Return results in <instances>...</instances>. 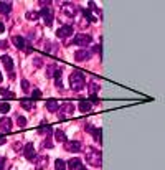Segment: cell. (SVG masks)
I'll list each match as a JSON object with an SVG mask.
<instances>
[{
  "mask_svg": "<svg viewBox=\"0 0 165 170\" xmlns=\"http://www.w3.org/2000/svg\"><path fill=\"white\" fill-rule=\"evenodd\" d=\"M7 142V140H5V137H2V136H0V145H2V144H5Z\"/></svg>",
  "mask_w": 165,
  "mask_h": 170,
  "instance_id": "obj_27",
  "label": "cell"
},
{
  "mask_svg": "<svg viewBox=\"0 0 165 170\" xmlns=\"http://www.w3.org/2000/svg\"><path fill=\"white\" fill-rule=\"evenodd\" d=\"M74 45H89L91 43V35H84V33H79V35H76L74 36Z\"/></svg>",
  "mask_w": 165,
  "mask_h": 170,
  "instance_id": "obj_3",
  "label": "cell"
},
{
  "mask_svg": "<svg viewBox=\"0 0 165 170\" xmlns=\"http://www.w3.org/2000/svg\"><path fill=\"white\" fill-rule=\"evenodd\" d=\"M18 125H20V127H25V125H27V119H25V117L18 116Z\"/></svg>",
  "mask_w": 165,
  "mask_h": 170,
  "instance_id": "obj_22",
  "label": "cell"
},
{
  "mask_svg": "<svg viewBox=\"0 0 165 170\" xmlns=\"http://www.w3.org/2000/svg\"><path fill=\"white\" fill-rule=\"evenodd\" d=\"M46 107H48V111L56 112V111H58V101H56V99H50L46 103Z\"/></svg>",
  "mask_w": 165,
  "mask_h": 170,
  "instance_id": "obj_13",
  "label": "cell"
},
{
  "mask_svg": "<svg viewBox=\"0 0 165 170\" xmlns=\"http://www.w3.org/2000/svg\"><path fill=\"white\" fill-rule=\"evenodd\" d=\"M9 111H10V104H9V103L0 104V112H2V114H7Z\"/></svg>",
  "mask_w": 165,
  "mask_h": 170,
  "instance_id": "obj_19",
  "label": "cell"
},
{
  "mask_svg": "<svg viewBox=\"0 0 165 170\" xmlns=\"http://www.w3.org/2000/svg\"><path fill=\"white\" fill-rule=\"evenodd\" d=\"M88 160H89V164L92 165H101V152L99 150H96V149H89V152H88Z\"/></svg>",
  "mask_w": 165,
  "mask_h": 170,
  "instance_id": "obj_2",
  "label": "cell"
},
{
  "mask_svg": "<svg viewBox=\"0 0 165 170\" xmlns=\"http://www.w3.org/2000/svg\"><path fill=\"white\" fill-rule=\"evenodd\" d=\"M27 18H30V20H38V18H40V13H35V12H28V13H27Z\"/></svg>",
  "mask_w": 165,
  "mask_h": 170,
  "instance_id": "obj_21",
  "label": "cell"
},
{
  "mask_svg": "<svg viewBox=\"0 0 165 170\" xmlns=\"http://www.w3.org/2000/svg\"><path fill=\"white\" fill-rule=\"evenodd\" d=\"M81 149V144L76 142V140H71V142H66V150L68 152H78Z\"/></svg>",
  "mask_w": 165,
  "mask_h": 170,
  "instance_id": "obj_9",
  "label": "cell"
},
{
  "mask_svg": "<svg viewBox=\"0 0 165 170\" xmlns=\"http://www.w3.org/2000/svg\"><path fill=\"white\" fill-rule=\"evenodd\" d=\"M71 33H73V28H71L70 25H63L58 31H56V35H58L59 38H66V36H71Z\"/></svg>",
  "mask_w": 165,
  "mask_h": 170,
  "instance_id": "obj_6",
  "label": "cell"
},
{
  "mask_svg": "<svg viewBox=\"0 0 165 170\" xmlns=\"http://www.w3.org/2000/svg\"><path fill=\"white\" fill-rule=\"evenodd\" d=\"M0 127H2L3 132H10L12 131V121L9 117H3V119H0Z\"/></svg>",
  "mask_w": 165,
  "mask_h": 170,
  "instance_id": "obj_8",
  "label": "cell"
},
{
  "mask_svg": "<svg viewBox=\"0 0 165 170\" xmlns=\"http://www.w3.org/2000/svg\"><path fill=\"white\" fill-rule=\"evenodd\" d=\"M0 60H2L3 64H5V68H7V71H9L10 78H13V73H12V71H13V61H12V58H10V56H7V55H3Z\"/></svg>",
  "mask_w": 165,
  "mask_h": 170,
  "instance_id": "obj_5",
  "label": "cell"
},
{
  "mask_svg": "<svg viewBox=\"0 0 165 170\" xmlns=\"http://www.w3.org/2000/svg\"><path fill=\"white\" fill-rule=\"evenodd\" d=\"M79 111H83V112L91 111V103L89 101H81V103H79Z\"/></svg>",
  "mask_w": 165,
  "mask_h": 170,
  "instance_id": "obj_14",
  "label": "cell"
},
{
  "mask_svg": "<svg viewBox=\"0 0 165 170\" xmlns=\"http://www.w3.org/2000/svg\"><path fill=\"white\" fill-rule=\"evenodd\" d=\"M3 31H5V27H3V23L0 22V33H3Z\"/></svg>",
  "mask_w": 165,
  "mask_h": 170,
  "instance_id": "obj_26",
  "label": "cell"
},
{
  "mask_svg": "<svg viewBox=\"0 0 165 170\" xmlns=\"http://www.w3.org/2000/svg\"><path fill=\"white\" fill-rule=\"evenodd\" d=\"M40 15H41V17L45 18V23H46L48 27L53 25V13H51V10H50V9L43 7V10H41V13H40Z\"/></svg>",
  "mask_w": 165,
  "mask_h": 170,
  "instance_id": "obj_4",
  "label": "cell"
},
{
  "mask_svg": "<svg viewBox=\"0 0 165 170\" xmlns=\"http://www.w3.org/2000/svg\"><path fill=\"white\" fill-rule=\"evenodd\" d=\"M31 96H33V98H35V99L41 98V91H40V89H35L33 92H31Z\"/></svg>",
  "mask_w": 165,
  "mask_h": 170,
  "instance_id": "obj_23",
  "label": "cell"
},
{
  "mask_svg": "<svg viewBox=\"0 0 165 170\" xmlns=\"http://www.w3.org/2000/svg\"><path fill=\"white\" fill-rule=\"evenodd\" d=\"M56 139H58L59 142H64V140H66V136H64V132H61V131H56Z\"/></svg>",
  "mask_w": 165,
  "mask_h": 170,
  "instance_id": "obj_20",
  "label": "cell"
},
{
  "mask_svg": "<svg viewBox=\"0 0 165 170\" xmlns=\"http://www.w3.org/2000/svg\"><path fill=\"white\" fill-rule=\"evenodd\" d=\"M0 81H2V74H0Z\"/></svg>",
  "mask_w": 165,
  "mask_h": 170,
  "instance_id": "obj_29",
  "label": "cell"
},
{
  "mask_svg": "<svg viewBox=\"0 0 165 170\" xmlns=\"http://www.w3.org/2000/svg\"><path fill=\"white\" fill-rule=\"evenodd\" d=\"M10 10H12V5H10V3L0 2V12H2V13H9Z\"/></svg>",
  "mask_w": 165,
  "mask_h": 170,
  "instance_id": "obj_16",
  "label": "cell"
},
{
  "mask_svg": "<svg viewBox=\"0 0 165 170\" xmlns=\"http://www.w3.org/2000/svg\"><path fill=\"white\" fill-rule=\"evenodd\" d=\"M55 167H56V170H66V162L61 160V159H58V160H56V164H55Z\"/></svg>",
  "mask_w": 165,
  "mask_h": 170,
  "instance_id": "obj_17",
  "label": "cell"
},
{
  "mask_svg": "<svg viewBox=\"0 0 165 170\" xmlns=\"http://www.w3.org/2000/svg\"><path fill=\"white\" fill-rule=\"evenodd\" d=\"M0 94H2L3 98H7V99H13V98H15L13 92L9 91V89H5V88H0Z\"/></svg>",
  "mask_w": 165,
  "mask_h": 170,
  "instance_id": "obj_15",
  "label": "cell"
},
{
  "mask_svg": "<svg viewBox=\"0 0 165 170\" xmlns=\"http://www.w3.org/2000/svg\"><path fill=\"white\" fill-rule=\"evenodd\" d=\"M0 48H2V50H3V48H7V42H0Z\"/></svg>",
  "mask_w": 165,
  "mask_h": 170,
  "instance_id": "obj_25",
  "label": "cell"
},
{
  "mask_svg": "<svg viewBox=\"0 0 165 170\" xmlns=\"http://www.w3.org/2000/svg\"><path fill=\"white\" fill-rule=\"evenodd\" d=\"M68 165H70L71 170H88V168L83 167V164H81V160H79V159H71Z\"/></svg>",
  "mask_w": 165,
  "mask_h": 170,
  "instance_id": "obj_7",
  "label": "cell"
},
{
  "mask_svg": "<svg viewBox=\"0 0 165 170\" xmlns=\"http://www.w3.org/2000/svg\"><path fill=\"white\" fill-rule=\"evenodd\" d=\"M70 83H71V88L73 89H76V91H79V89H83L84 88V74L81 71H76V73H73V74L70 76Z\"/></svg>",
  "mask_w": 165,
  "mask_h": 170,
  "instance_id": "obj_1",
  "label": "cell"
},
{
  "mask_svg": "<svg viewBox=\"0 0 165 170\" xmlns=\"http://www.w3.org/2000/svg\"><path fill=\"white\" fill-rule=\"evenodd\" d=\"M22 107L27 109V111H30V109L33 107V103H31L30 99H23V101H22Z\"/></svg>",
  "mask_w": 165,
  "mask_h": 170,
  "instance_id": "obj_18",
  "label": "cell"
},
{
  "mask_svg": "<svg viewBox=\"0 0 165 170\" xmlns=\"http://www.w3.org/2000/svg\"><path fill=\"white\" fill-rule=\"evenodd\" d=\"M2 168H3V159L0 157V170H2Z\"/></svg>",
  "mask_w": 165,
  "mask_h": 170,
  "instance_id": "obj_28",
  "label": "cell"
},
{
  "mask_svg": "<svg viewBox=\"0 0 165 170\" xmlns=\"http://www.w3.org/2000/svg\"><path fill=\"white\" fill-rule=\"evenodd\" d=\"M22 89H23V91H28V81H27V79L22 81Z\"/></svg>",
  "mask_w": 165,
  "mask_h": 170,
  "instance_id": "obj_24",
  "label": "cell"
},
{
  "mask_svg": "<svg viewBox=\"0 0 165 170\" xmlns=\"http://www.w3.org/2000/svg\"><path fill=\"white\" fill-rule=\"evenodd\" d=\"M25 157L27 159H33L35 157V150H33V144H27V147H25Z\"/></svg>",
  "mask_w": 165,
  "mask_h": 170,
  "instance_id": "obj_12",
  "label": "cell"
},
{
  "mask_svg": "<svg viewBox=\"0 0 165 170\" xmlns=\"http://www.w3.org/2000/svg\"><path fill=\"white\" fill-rule=\"evenodd\" d=\"M91 56V53L88 50H83V51H78V53H76V60H78V61H84V60H88Z\"/></svg>",
  "mask_w": 165,
  "mask_h": 170,
  "instance_id": "obj_10",
  "label": "cell"
},
{
  "mask_svg": "<svg viewBox=\"0 0 165 170\" xmlns=\"http://www.w3.org/2000/svg\"><path fill=\"white\" fill-rule=\"evenodd\" d=\"M13 43L17 48H28L27 46V42L22 38V36H13Z\"/></svg>",
  "mask_w": 165,
  "mask_h": 170,
  "instance_id": "obj_11",
  "label": "cell"
}]
</instances>
